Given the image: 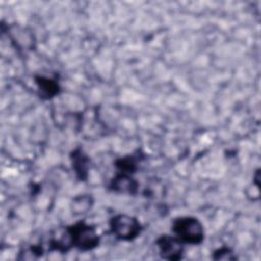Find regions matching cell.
Returning a JSON list of instances; mask_svg holds the SVG:
<instances>
[{"instance_id": "cell-4", "label": "cell", "mask_w": 261, "mask_h": 261, "mask_svg": "<svg viewBox=\"0 0 261 261\" xmlns=\"http://www.w3.org/2000/svg\"><path fill=\"white\" fill-rule=\"evenodd\" d=\"M157 246L162 258L167 260H178L182 255V242L176 237L162 236L157 240Z\"/></svg>"}, {"instance_id": "cell-5", "label": "cell", "mask_w": 261, "mask_h": 261, "mask_svg": "<svg viewBox=\"0 0 261 261\" xmlns=\"http://www.w3.org/2000/svg\"><path fill=\"white\" fill-rule=\"evenodd\" d=\"M110 187L113 191L124 194H135L138 190V182L127 174L120 173L112 179Z\"/></svg>"}, {"instance_id": "cell-9", "label": "cell", "mask_w": 261, "mask_h": 261, "mask_svg": "<svg viewBox=\"0 0 261 261\" xmlns=\"http://www.w3.org/2000/svg\"><path fill=\"white\" fill-rule=\"evenodd\" d=\"M92 205V199L91 197L84 195V196H80L76 197L75 199H73L72 204H71V209L73 211V213L75 214H81V213H85L86 211L89 210V208Z\"/></svg>"}, {"instance_id": "cell-7", "label": "cell", "mask_w": 261, "mask_h": 261, "mask_svg": "<svg viewBox=\"0 0 261 261\" xmlns=\"http://www.w3.org/2000/svg\"><path fill=\"white\" fill-rule=\"evenodd\" d=\"M36 83L39 87L40 93L45 98H50L57 94L58 92V85L55 81L44 77V76H38L36 77Z\"/></svg>"}, {"instance_id": "cell-3", "label": "cell", "mask_w": 261, "mask_h": 261, "mask_svg": "<svg viewBox=\"0 0 261 261\" xmlns=\"http://www.w3.org/2000/svg\"><path fill=\"white\" fill-rule=\"evenodd\" d=\"M72 245L81 250H91L98 246L99 236L95 228L84 223L79 222L75 225L68 228Z\"/></svg>"}, {"instance_id": "cell-2", "label": "cell", "mask_w": 261, "mask_h": 261, "mask_svg": "<svg viewBox=\"0 0 261 261\" xmlns=\"http://www.w3.org/2000/svg\"><path fill=\"white\" fill-rule=\"evenodd\" d=\"M112 233L119 240L129 241L135 239L141 231L139 221L129 215L119 214L110 220Z\"/></svg>"}, {"instance_id": "cell-10", "label": "cell", "mask_w": 261, "mask_h": 261, "mask_svg": "<svg viewBox=\"0 0 261 261\" xmlns=\"http://www.w3.org/2000/svg\"><path fill=\"white\" fill-rule=\"evenodd\" d=\"M116 166L119 169V171H121V173L128 174L130 172H134V170H136L137 161L133 157H126L123 159H119L116 162Z\"/></svg>"}, {"instance_id": "cell-6", "label": "cell", "mask_w": 261, "mask_h": 261, "mask_svg": "<svg viewBox=\"0 0 261 261\" xmlns=\"http://www.w3.org/2000/svg\"><path fill=\"white\" fill-rule=\"evenodd\" d=\"M88 157L81 151L75 150L72 154V167L74 168L77 176L81 179L86 178L87 170H88Z\"/></svg>"}, {"instance_id": "cell-1", "label": "cell", "mask_w": 261, "mask_h": 261, "mask_svg": "<svg viewBox=\"0 0 261 261\" xmlns=\"http://www.w3.org/2000/svg\"><path fill=\"white\" fill-rule=\"evenodd\" d=\"M173 232L176 238L188 244H200L204 240V228L202 223L194 217H180L172 224Z\"/></svg>"}, {"instance_id": "cell-11", "label": "cell", "mask_w": 261, "mask_h": 261, "mask_svg": "<svg viewBox=\"0 0 261 261\" xmlns=\"http://www.w3.org/2000/svg\"><path fill=\"white\" fill-rule=\"evenodd\" d=\"M213 258L216 260H231L236 259V256H233V253L228 248H221L215 251Z\"/></svg>"}, {"instance_id": "cell-8", "label": "cell", "mask_w": 261, "mask_h": 261, "mask_svg": "<svg viewBox=\"0 0 261 261\" xmlns=\"http://www.w3.org/2000/svg\"><path fill=\"white\" fill-rule=\"evenodd\" d=\"M10 33L12 35V40L17 43V45H21L23 48L31 49L33 46V38L30 33H27L25 30L21 28L12 27L10 30Z\"/></svg>"}]
</instances>
